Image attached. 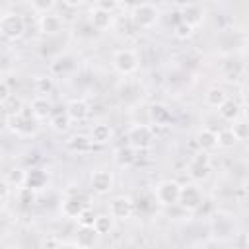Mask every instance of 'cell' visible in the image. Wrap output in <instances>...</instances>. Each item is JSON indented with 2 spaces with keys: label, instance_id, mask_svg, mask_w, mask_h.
Listing matches in <instances>:
<instances>
[{
  "label": "cell",
  "instance_id": "cell-1",
  "mask_svg": "<svg viewBox=\"0 0 249 249\" xmlns=\"http://www.w3.org/2000/svg\"><path fill=\"white\" fill-rule=\"evenodd\" d=\"M179 195H181V185L177 181H171V179H165L161 183L156 185L154 189V196L160 204L163 206H175L179 204Z\"/></svg>",
  "mask_w": 249,
  "mask_h": 249
},
{
  "label": "cell",
  "instance_id": "cell-2",
  "mask_svg": "<svg viewBox=\"0 0 249 249\" xmlns=\"http://www.w3.org/2000/svg\"><path fill=\"white\" fill-rule=\"evenodd\" d=\"M8 123L18 136H31L37 132V119L33 117L31 109H21V113L10 117Z\"/></svg>",
  "mask_w": 249,
  "mask_h": 249
},
{
  "label": "cell",
  "instance_id": "cell-3",
  "mask_svg": "<svg viewBox=\"0 0 249 249\" xmlns=\"http://www.w3.org/2000/svg\"><path fill=\"white\" fill-rule=\"evenodd\" d=\"M0 31L6 39H19L25 31V19L23 16L16 12H8L0 18Z\"/></svg>",
  "mask_w": 249,
  "mask_h": 249
},
{
  "label": "cell",
  "instance_id": "cell-4",
  "mask_svg": "<svg viewBox=\"0 0 249 249\" xmlns=\"http://www.w3.org/2000/svg\"><path fill=\"white\" fill-rule=\"evenodd\" d=\"M158 16L160 14H158V8L154 4H136L132 8V19L142 29H150L152 25H156Z\"/></svg>",
  "mask_w": 249,
  "mask_h": 249
},
{
  "label": "cell",
  "instance_id": "cell-5",
  "mask_svg": "<svg viewBox=\"0 0 249 249\" xmlns=\"http://www.w3.org/2000/svg\"><path fill=\"white\" fill-rule=\"evenodd\" d=\"M113 68L119 72V74H132L136 68H138V58L132 51L128 49H121L113 54Z\"/></svg>",
  "mask_w": 249,
  "mask_h": 249
},
{
  "label": "cell",
  "instance_id": "cell-6",
  "mask_svg": "<svg viewBox=\"0 0 249 249\" xmlns=\"http://www.w3.org/2000/svg\"><path fill=\"white\" fill-rule=\"evenodd\" d=\"M128 140H130V146L132 148H148L154 140V132L148 124L140 123V124H134L130 130H128Z\"/></svg>",
  "mask_w": 249,
  "mask_h": 249
},
{
  "label": "cell",
  "instance_id": "cell-7",
  "mask_svg": "<svg viewBox=\"0 0 249 249\" xmlns=\"http://www.w3.org/2000/svg\"><path fill=\"white\" fill-rule=\"evenodd\" d=\"M202 204V193L196 185H185L181 187L179 195V206L185 210H196Z\"/></svg>",
  "mask_w": 249,
  "mask_h": 249
},
{
  "label": "cell",
  "instance_id": "cell-8",
  "mask_svg": "<svg viewBox=\"0 0 249 249\" xmlns=\"http://www.w3.org/2000/svg\"><path fill=\"white\" fill-rule=\"evenodd\" d=\"M208 171H210V158H208V154L206 152L196 154L191 160V163H189V175H191V179L202 181V179L208 177Z\"/></svg>",
  "mask_w": 249,
  "mask_h": 249
},
{
  "label": "cell",
  "instance_id": "cell-9",
  "mask_svg": "<svg viewBox=\"0 0 249 249\" xmlns=\"http://www.w3.org/2000/svg\"><path fill=\"white\" fill-rule=\"evenodd\" d=\"M109 214L115 220H126L132 214V200L128 196H117L109 204Z\"/></svg>",
  "mask_w": 249,
  "mask_h": 249
},
{
  "label": "cell",
  "instance_id": "cell-10",
  "mask_svg": "<svg viewBox=\"0 0 249 249\" xmlns=\"http://www.w3.org/2000/svg\"><path fill=\"white\" fill-rule=\"evenodd\" d=\"M91 189L97 195H105L113 189V175L105 169H97L91 173Z\"/></svg>",
  "mask_w": 249,
  "mask_h": 249
},
{
  "label": "cell",
  "instance_id": "cell-11",
  "mask_svg": "<svg viewBox=\"0 0 249 249\" xmlns=\"http://www.w3.org/2000/svg\"><path fill=\"white\" fill-rule=\"evenodd\" d=\"M204 19V8L198 4H185L181 8V21L189 23L191 27H196Z\"/></svg>",
  "mask_w": 249,
  "mask_h": 249
},
{
  "label": "cell",
  "instance_id": "cell-12",
  "mask_svg": "<svg viewBox=\"0 0 249 249\" xmlns=\"http://www.w3.org/2000/svg\"><path fill=\"white\" fill-rule=\"evenodd\" d=\"M86 210V198L84 196H68L64 202H62V214L66 218H76Z\"/></svg>",
  "mask_w": 249,
  "mask_h": 249
},
{
  "label": "cell",
  "instance_id": "cell-13",
  "mask_svg": "<svg viewBox=\"0 0 249 249\" xmlns=\"http://www.w3.org/2000/svg\"><path fill=\"white\" fill-rule=\"evenodd\" d=\"M89 23H91V27L93 29H107L111 23H113V14L111 12H105V10H101V8H93L91 10V14H89Z\"/></svg>",
  "mask_w": 249,
  "mask_h": 249
},
{
  "label": "cell",
  "instance_id": "cell-14",
  "mask_svg": "<svg viewBox=\"0 0 249 249\" xmlns=\"http://www.w3.org/2000/svg\"><path fill=\"white\" fill-rule=\"evenodd\" d=\"M39 27H41V31H43L45 35H56V33L60 31V27H62V19H60V16L49 12V14L41 16Z\"/></svg>",
  "mask_w": 249,
  "mask_h": 249
},
{
  "label": "cell",
  "instance_id": "cell-15",
  "mask_svg": "<svg viewBox=\"0 0 249 249\" xmlns=\"http://www.w3.org/2000/svg\"><path fill=\"white\" fill-rule=\"evenodd\" d=\"M4 183L8 187H16V189H25L27 183V171L23 167H12L10 171H6L4 175Z\"/></svg>",
  "mask_w": 249,
  "mask_h": 249
},
{
  "label": "cell",
  "instance_id": "cell-16",
  "mask_svg": "<svg viewBox=\"0 0 249 249\" xmlns=\"http://www.w3.org/2000/svg\"><path fill=\"white\" fill-rule=\"evenodd\" d=\"M196 144L200 146L202 152H210V150L218 148V132H214L210 128H202L196 134Z\"/></svg>",
  "mask_w": 249,
  "mask_h": 249
},
{
  "label": "cell",
  "instance_id": "cell-17",
  "mask_svg": "<svg viewBox=\"0 0 249 249\" xmlns=\"http://www.w3.org/2000/svg\"><path fill=\"white\" fill-rule=\"evenodd\" d=\"M89 109L86 105V101L82 99H72L68 105H66V115L70 117V121H84L88 117Z\"/></svg>",
  "mask_w": 249,
  "mask_h": 249
},
{
  "label": "cell",
  "instance_id": "cell-18",
  "mask_svg": "<svg viewBox=\"0 0 249 249\" xmlns=\"http://www.w3.org/2000/svg\"><path fill=\"white\" fill-rule=\"evenodd\" d=\"M31 113H33V117L35 119H47V117H51L53 115V105L47 101V97H35L33 101H31Z\"/></svg>",
  "mask_w": 249,
  "mask_h": 249
},
{
  "label": "cell",
  "instance_id": "cell-19",
  "mask_svg": "<svg viewBox=\"0 0 249 249\" xmlns=\"http://www.w3.org/2000/svg\"><path fill=\"white\" fill-rule=\"evenodd\" d=\"M226 99H228V95H226V91L222 88H210L204 93V103L208 107H214V109H220L226 103Z\"/></svg>",
  "mask_w": 249,
  "mask_h": 249
},
{
  "label": "cell",
  "instance_id": "cell-20",
  "mask_svg": "<svg viewBox=\"0 0 249 249\" xmlns=\"http://www.w3.org/2000/svg\"><path fill=\"white\" fill-rule=\"evenodd\" d=\"M99 233L95 231V228H80L76 233V243L80 249H89L95 243V237Z\"/></svg>",
  "mask_w": 249,
  "mask_h": 249
},
{
  "label": "cell",
  "instance_id": "cell-21",
  "mask_svg": "<svg viewBox=\"0 0 249 249\" xmlns=\"http://www.w3.org/2000/svg\"><path fill=\"white\" fill-rule=\"evenodd\" d=\"M91 138H88V136H84V134H76V136H72L68 142H66V148L70 150V152H74V154H82V152H88L89 148H91Z\"/></svg>",
  "mask_w": 249,
  "mask_h": 249
},
{
  "label": "cell",
  "instance_id": "cell-22",
  "mask_svg": "<svg viewBox=\"0 0 249 249\" xmlns=\"http://www.w3.org/2000/svg\"><path fill=\"white\" fill-rule=\"evenodd\" d=\"M47 185V173L43 169H29L27 171V183L25 189H41Z\"/></svg>",
  "mask_w": 249,
  "mask_h": 249
},
{
  "label": "cell",
  "instance_id": "cell-23",
  "mask_svg": "<svg viewBox=\"0 0 249 249\" xmlns=\"http://www.w3.org/2000/svg\"><path fill=\"white\" fill-rule=\"evenodd\" d=\"M89 138H91V142L93 144H105V142H109V138H111V128H109V124H95L93 128H91V134H89Z\"/></svg>",
  "mask_w": 249,
  "mask_h": 249
},
{
  "label": "cell",
  "instance_id": "cell-24",
  "mask_svg": "<svg viewBox=\"0 0 249 249\" xmlns=\"http://www.w3.org/2000/svg\"><path fill=\"white\" fill-rule=\"evenodd\" d=\"M218 115H220L224 121H235L237 115H239V105H237L233 99H226V103L218 109Z\"/></svg>",
  "mask_w": 249,
  "mask_h": 249
},
{
  "label": "cell",
  "instance_id": "cell-25",
  "mask_svg": "<svg viewBox=\"0 0 249 249\" xmlns=\"http://www.w3.org/2000/svg\"><path fill=\"white\" fill-rule=\"evenodd\" d=\"M148 115H150V121L156 123V124H163V123L169 121V111L163 105H152Z\"/></svg>",
  "mask_w": 249,
  "mask_h": 249
},
{
  "label": "cell",
  "instance_id": "cell-26",
  "mask_svg": "<svg viewBox=\"0 0 249 249\" xmlns=\"http://www.w3.org/2000/svg\"><path fill=\"white\" fill-rule=\"evenodd\" d=\"M113 216L111 214H101V216H97L95 218V222H93V228H95V231L101 235V233H109L111 231V228H113Z\"/></svg>",
  "mask_w": 249,
  "mask_h": 249
},
{
  "label": "cell",
  "instance_id": "cell-27",
  "mask_svg": "<svg viewBox=\"0 0 249 249\" xmlns=\"http://www.w3.org/2000/svg\"><path fill=\"white\" fill-rule=\"evenodd\" d=\"M241 72H243L241 62H237V60H228V62H224V74H226L228 80H235V78H239Z\"/></svg>",
  "mask_w": 249,
  "mask_h": 249
},
{
  "label": "cell",
  "instance_id": "cell-28",
  "mask_svg": "<svg viewBox=\"0 0 249 249\" xmlns=\"http://www.w3.org/2000/svg\"><path fill=\"white\" fill-rule=\"evenodd\" d=\"M235 142H237V138L233 136L231 128H222V130H218V146H220V148H231Z\"/></svg>",
  "mask_w": 249,
  "mask_h": 249
},
{
  "label": "cell",
  "instance_id": "cell-29",
  "mask_svg": "<svg viewBox=\"0 0 249 249\" xmlns=\"http://www.w3.org/2000/svg\"><path fill=\"white\" fill-rule=\"evenodd\" d=\"M231 132L237 140H247L249 138V123L247 121H235L231 124Z\"/></svg>",
  "mask_w": 249,
  "mask_h": 249
},
{
  "label": "cell",
  "instance_id": "cell-30",
  "mask_svg": "<svg viewBox=\"0 0 249 249\" xmlns=\"http://www.w3.org/2000/svg\"><path fill=\"white\" fill-rule=\"evenodd\" d=\"M68 123H70V117L64 113H56V115H53L51 117V126L54 128V130H58V132H62V130H66L68 128Z\"/></svg>",
  "mask_w": 249,
  "mask_h": 249
},
{
  "label": "cell",
  "instance_id": "cell-31",
  "mask_svg": "<svg viewBox=\"0 0 249 249\" xmlns=\"http://www.w3.org/2000/svg\"><path fill=\"white\" fill-rule=\"evenodd\" d=\"M132 161H134V150H132L130 146L121 148V150L117 152V163H119V165H130Z\"/></svg>",
  "mask_w": 249,
  "mask_h": 249
},
{
  "label": "cell",
  "instance_id": "cell-32",
  "mask_svg": "<svg viewBox=\"0 0 249 249\" xmlns=\"http://www.w3.org/2000/svg\"><path fill=\"white\" fill-rule=\"evenodd\" d=\"M193 29H195V27H191L189 23L179 21V23H175V27H173V35H175L177 39H189V37L193 35Z\"/></svg>",
  "mask_w": 249,
  "mask_h": 249
},
{
  "label": "cell",
  "instance_id": "cell-33",
  "mask_svg": "<svg viewBox=\"0 0 249 249\" xmlns=\"http://www.w3.org/2000/svg\"><path fill=\"white\" fill-rule=\"evenodd\" d=\"M95 218H97V216H93V212H91L89 208H86V210L78 216V224H80V228H93Z\"/></svg>",
  "mask_w": 249,
  "mask_h": 249
},
{
  "label": "cell",
  "instance_id": "cell-34",
  "mask_svg": "<svg viewBox=\"0 0 249 249\" xmlns=\"http://www.w3.org/2000/svg\"><path fill=\"white\" fill-rule=\"evenodd\" d=\"M56 4L54 2H51V0H45V2H31V10L33 12H37L39 16H45V14H49V10H53Z\"/></svg>",
  "mask_w": 249,
  "mask_h": 249
},
{
  "label": "cell",
  "instance_id": "cell-35",
  "mask_svg": "<svg viewBox=\"0 0 249 249\" xmlns=\"http://www.w3.org/2000/svg\"><path fill=\"white\" fill-rule=\"evenodd\" d=\"M35 89H37V93H41V97H43V93H49L53 89L51 78H37L35 80Z\"/></svg>",
  "mask_w": 249,
  "mask_h": 249
},
{
  "label": "cell",
  "instance_id": "cell-36",
  "mask_svg": "<svg viewBox=\"0 0 249 249\" xmlns=\"http://www.w3.org/2000/svg\"><path fill=\"white\" fill-rule=\"evenodd\" d=\"M14 93H12V89H10V84H8V80L4 78L2 82H0V101L4 103L6 99H10Z\"/></svg>",
  "mask_w": 249,
  "mask_h": 249
},
{
  "label": "cell",
  "instance_id": "cell-37",
  "mask_svg": "<svg viewBox=\"0 0 249 249\" xmlns=\"http://www.w3.org/2000/svg\"><path fill=\"white\" fill-rule=\"evenodd\" d=\"M58 60H60L62 64H60V66H56V68H53V72H56V74H58V72H64V70H66V66H72V58H68V56L58 58Z\"/></svg>",
  "mask_w": 249,
  "mask_h": 249
},
{
  "label": "cell",
  "instance_id": "cell-38",
  "mask_svg": "<svg viewBox=\"0 0 249 249\" xmlns=\"http://www.w3.org/2000/svg\"><path fill=\"white\" fill-rule=\"evenodd\" d=\"M95 6L101 8V10H105V12H111V14H113V10H115L119 4H117V2H97Z\"/></svg>",
  "mask_w": 249,
  "mask_h": 249
},
{
  "label": "cell",
  "instance_id": "cell-39",
  "mask_svg": "<svg viewBox=\"0 0 249 249\" xmlns=\"http://www.w3.org/2000/svg\"><path fill=\"white\" fill-rule=\"evenodd\" d=\"M245 105H247L245 111H247V117H249V93H247V97H245Z\"/></svg>",
  "mask_w": 249,
  "mask_h": 249
},
{
  "label": "cell",
  "instance_id": "cell-40",
  "mask_svg": "<svg viewBox=\"0 0 249 249\" xmlns=\"http://www.w3.org/2000/svg\"><path fill=\"white\" fill-rule=\"evenodd\" d=\"M247 241H249V239H247Z\"/></svg>",
  "mask_w": 249,
  "mask_h": 249
}]
</instances>
